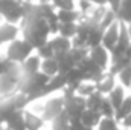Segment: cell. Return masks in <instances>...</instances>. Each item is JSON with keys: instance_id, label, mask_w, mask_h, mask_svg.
Returning a JSON list of instances; mask_svg holds the SVG:
<instances>
[{"instance_id": "obj_1", "label": "cell", "mask_w": 131, "mask_h": 130, "mask_svg": "<svg viewBox=\"0 0 131 130\" xmlns=\"http://www.w3.org/2000/svg\"><path fill=\"white\" fill-rule=\"evenodd\" d=\"M20 29L23 32V40L32 44L34 49H38L49 40L50 29L40 12L38 3L25 0V17L20 22Z\"/></svg>"}, {"instance_id": "obj_2", "label": "cell", "mask_w": 131, "mask_h": 130, "mask_svg": "<svg viewBox=\"0 0 131 130\" xmlns=\"http://www.w3.org/2000/svg\"><path fill=\"white\" fill-rule=\"evenodd\" d=\"M47 81H49V77L44 75L43 72H37L31 77H23L20 81V86H18V94L26 95L29 103H34L38 99L40 92L44 89Z\"/></svg>"}, {"instance_id": "obj_3", "label": "cell", "mask_w": 131, "mask_h": 130, "mask_svg": "<svg viewBox=\"0 0 131 130\" xmlns=\"http://www.w3.org/2000/svg\"><path fill=\"white\" fill-rule=\"evenodd\" d=\"M29 99L26 95L23 94H14L11 97L6 98H0V123L5 126L6 119L14 115L15 112H20V110H25L28 106H29Z\"/></svg>"}, {"instance_id": "obj_4", "label": "cell", "mask_w": 131, "mask_h": 130, "mask_svg": "<svg viewBox=\"0 0 131 130\" xmlns=\"http://www.w3.org/2000/svg\"><path fill=\"white\" fill-rule=\"evenodd\" d=\"M61 97L64 98V112L67 113L69 119H81V115L84 113V110H87L85 98L76 95V92L69 87L63 90Z\"/></svg>"}, {"instance_id": "obj_5", "label": "cell", "mask_w": 131, "mask_h": 130, "mask_svg": "<svg viewBox=\"0 0 131 130\" xmlns=\"http://www.w3.org/2000/svg\"><path fill=\"white\" fill-rule=\"evenodd\" d=\"M0 17L11 25L20 23L25 17V0H0Z\"/></svg>"}, {"instance_id": "obj_6", "label": "cell", "mask_w": 131, "mask_h": 130, "mask_svg": "<svg viewBox=\"0 0 131 130\" xmlns=\"http://www.w3.org/2000/svg\"><path fill=\"white\" fill-rule=\"evenodd\" d=\"M35 51L32 48V44H29L26 40H18V38H15L14 41H11L9 43V46H8V51H6V58L9 60V61H12V63H15V64H21L25 60H28L31 55H32V52Z\"/></svg>"}, {"instance_id": "obj_7", "label": "cell", "mask_w": 131, "mask_h": 130, "mask_svg": "<svg viewBox=\"0 0 131 130\" xmlns=\"http://www.w3.org/2000/svg\"><path fill=\"white\" fill-rule=\"evenodd\" d=\"M130 46H131V38L128 35L127 25L124 22H119V38L116 41V46L110 52V61H116V60L125 57L128 49H130Z\"/></svg>"}, {"instance_id": "obj_8", "label": "cell", "mask_w": 131, "mask_h": 130, "mask_svg": "<svg viewBox=\"0 0 131 130\" xmlns=\"http://www.w3.org/2000/svg\"><path fill=\"white\" fill-rule=\"evenodd\" d=\"M76 67L81 69V72L84 75V80L85 81H90V83H98L99 80L104 77V73H105V70H102L99 66L95 64L89 55L76 66Z\"/></svg>"}, {"instance_id": "obj_9", "label": "cell", "mask_w": 131, "mask_h": 130, "mask_svg": "<svg viewBox=\"0 0 131 130\" xmlns=\"http://www.w3.org/2000/svg\"><path fill=\"white\" fill-rule=\"evenodd\" d=\"M64 110V98L63 97H58V98H50L44 107H43V112H41V118L46 121H52L55 116H58L61 112Z\"/></svg>"}, {"instance_id": "obj_10", "label": "cell", "mask_w": 131, "mask_h": 130, "mask_svg": "<svg viewBox=\"0 0 131 130\" xmlns=\"http://www.w3.org/2000/svg\"><path fill=\"white\" fill-rule=\"evenodd\" d=\"M66 87H67V78H66V75H63V73H57L55 77H50V78H49L47 84H46L44 89L40 92L38 99H40V98L47 97V95H50V94L60 92V90L63 92Z\"/></svg>"}, {"instance_id": "obj_11", "label": "cell", "mask_w": 131, "mask_h": 130, "mask_svg": "<svg viewBox=\"0 0 131 130\" xmlns=\"http://www.w3.org/2000/svg\"><path fill=\"white\" fill-rule=\"evenodd\" d=\"M38 6H40V12H41L43 18L49 25L50 34H58L60 20H58V15H57V9L50 3H38Z\"/></svg>"}, {"instance_id": "obj_12", "label": "cell", "mask_w": 131, "mask_h": 130, "mask_svg": "<svg viewBox=\"0 0 131 130\" xmlns=\"http://www.w3.org/2000/svg\"><path fill=\"white\" fill-rule=\"evenodd\" d=\"M89 57L92 58V61L96 66H99L102 70H108V63H110V52L104 48V46H96V48H92L89 51Z\"/></svg>"}, {"instance_id": "obj_13", "label": "cell", "mask_w": 131, "mask_h": 130, "mask_svg": "<svg viewBox=\"0 0 131 130\" xmlns=\"http://www.w3.org/2000/svg\"><path fill=\"white\" fill-rule=\"evenodd\" d=\"M119 38V20L113 22L107 31L104 32V37H102V41H101V46H104L108 52L113 51V48L116 46V41Z\"/></svg>"}, {"instance_id": "obj_14", "label": "cell", "mask_w": 131, "mask_h": 130, "mask_svg": "<svg viewBox=\"0 0 131 130\" xmlns=\"http://www.w3.org/2000/svg\"><path fill=\"white\" fill-rule=\"evenodd\" d=\"M53 58H55V61H57V64H58L60 73H63V75H66L70 69H73V67L76 66L75 61H73V57H72V52H70V51L61 52V54H55Z\"/></svg>"}, {"instance_id": "obj_15", "label": "cell", "mask_w": 131, "mask_h": 130, "mask_svg": "<svg viewBox=\"0 0 131 130\" xmlns=\"http://www.w3.org/2000/svg\"><path fill=\"white\" fill-rule=\"evenodd\" d=\"M40 66H41V58H40L38 55H31L28 60H25V61L20 64L21 75H23V77H31L34 73L40 72Z\"/></svg>"}, {"instance_id": "obj_16", "label": "cell", "mask_w": 131, "mask_h": 130, "mask_svg": "<svg viewBox=\"0 0 131 130\" xmlns=\"http://www.w3.org/2000/svg\"><path fill=\"white\" fill-rule=\"evenodd\" d=\"M116 84H117V83H116V77H114V75H110L108 72H105L104 77L99 80L98 83H95L96 90L101 92L102 95H105V97L116 87Z\"/></svg>"}, {"instance_id": "obj_17", "label": "cell", "mask_w": 131, "mask_h": 130, "mask_svg": "<svg viewBox=\"0 0 131 130\" xmlns=\"http://www.w3.org/2000/svg\"><path fill=\"white\" fill-rule=\"evenodd\" d=\"M18 26L17 25H11V23H5L0 26V44L3 43H11L17 38L18 35Z\"/></svg>"}, {"instance_id": "obj_18", "label": "cell", "mask_w": 131, "mask_h": 130, "mask_svg": "<svg viewBox=\"0 0 131 130\" xmlns=\"http://www.w3.org/2000/svg\"><path fill=\"white\" fill-rule=\"evenodd\" d=\"M23 112L25 110H20V112H15L14 115H11L5 123V130H26Z\"/></svg>"}, {"instance_id": "obj_19", "label": "cell", "mask_w": 131, "mask_h": 130, "mask_svg": "<svg viewBox=\"0 0 131 130\" xmlns=\"http://www.w3.org/2000/svg\"><path fill=\"white\" fill-rule=\"evenodd\" d=\"M57 15L61 25V23H78L82 14L78 9H57Z\"/></svg>"}, {"instance_id": "obj_20", "label": "cell", "mask_w": 131, "mask_h": 130, "mask_svg": "<svg viewBox=\"0 0 131 130\" xmlns=\"http://www.w3.org/2000/svg\"><path fill=\"white\" fill-rule=\"evenodd\" d=\"M102 119V115L96 112V110H90V109H87V110H84V113L81 115V123H82V126H85V127H92V129H96L99 124V121Z\"/></svg>"}, {"instance_id": "obj_21", "label": "cell", "mask_w": 131, "mask_h": 130, "mask_svg": "<svg viewBox=\"0 0 131 130\" xmlns=\"http://www.w3.org/2000/svg\"><path fill=\"white\" fill-rule=\"evenodd\" d=\"M23 116H25V126L26 130H41V127L44 126V119L38 115H35L29 110H25L23 112Z\"/></svg>"}, {"instance_id": "obj_22", "label": "cell", "mask_w": 131, "mask_h": 130, "mask_svg": "<svg viewBox=\"0 0 131 130\" xmlns=\"http://www.w3.org/2000/svg\"><path fill=\"white\" fill-rule=\"evenodd\" d=\"M49 44H50V48L53 49L55 54L67 52V51L72 49V40L64 38V37H61V35H57V37H53L52 40H49Z\"/></svg>"}, {"instance_id": "obj_23", "label": "cell", "mask_w": 131, "mask_h": 130, "mask_svg": "<svg viewBox=\"0 0 131 130\" xmlns=\"http://www.w3.org/2000/svg\"><path fill=\"white\" fill-rule=\"evenodd\" d=\"M125 87L124 86H121V84H116V87L107 95V98L110 99V103H111V106L114 107V110H117L119 109V106L124 103V99H125Z\"/></svg>"}, {"instance_id": "obj_24", "label": "cell", "mask_w": 131, "mask_h": 130, "mask_svg": "<svg viewBox=\"0 0 131 130\" xmlns=\"http://www.w3.org/2000/svg\"><path fill=\"white\" fill-rule=\"evenodd\" d=\"M116 18L119 22H124L125 25L131 23V0H122L121 8L116 12Z\"/></svg>"}, {"instance_id": "obj_25", "label": "cell", "mask_w": 131, "mask_h": 130, "mask_svg": "<svg viewBox=\"0 0 131 130\" xmlns=\"http://www.w3.org/2000/svg\"><path fill=\"white\" fill-rule=\"evenodd\" d=\"M131 113V95H128V97H125V99H124V103L119 106V109L114 112V119L119 123V126H121V123Z\"/></svg>"}, {"instance_id": "obj_26", "label": "cell", "mask_w": 131, "mask_h": 130, "mask_svg": "<svg viewBox=\"0 0 131 130\" xmlns=\"http://www.w3.org/2000/svg\"><path fill=\"white\" fill-rule=\"evenodd\" d=\"M40 72H43V73H44V75H47L49 78H50V77H55L57 73H60V70H58V64H57L55 58H47V60H41Z\"/></svg>"}, {"instance_id": "obj_27", "label": "cell", "mask_w": 131, "mask_h": 130, "mask_svg": "<svg viewBox=\"0 0 131 130\" xmlns=\"http://www.w3.org/2000/svg\"><path fill=\"white\" fill-rule=\"evenodd\" d=\"M131 64V60L125 55V57H122V58H119V60H116V61H111V64L108 66V73L110 75H117L121 70H124L125 67H128V66Z\"/></svg>"}, {"instance_id": "obj_28", "label": "cell", "mask_w": 131, "mask_h": 130, "mask_svg": "<svg viewBox=\"0 0 131 130\" xmlns=\"http://www.w3.org/2000/svg\"><path fill=\"white\" fill-rule=\"evenodd\" d=\"M104 98H105V95H102L101 92H98V90H96V92H93L92 95H89V97L85 98L87 109L99 112V109H101V106H102V101H104Z\"/></svg>"}, {"instance_id": "obj_29", "label": "cell", "mask_w": 131, "mask_h": 130, "mask_svg": "<svg viewBox=\"0 0 131 130\" xmlns=\"http://www.w3.org/2000/svg\"><path fill=\"white\" fill-rule=\"evenodd\" d=\"M50 124H52V130H69L70 119H69L67 113L63 110L58 116H55V118L50 121Z\"/></svg>"}, {"instance_id": "obj_30", "label": "cell", "mask_w": 131, "mask_h": 130, "mask_svg": "<svg viewBox=\"0 0 131 130\" xmlns=\"http://www.w3.org/2000/svg\"><path fill=\"white\" fill-rule=\"evenodd\" d=\"M76 31H78V23H61L58 28V35L72 40V38H75Z\"/></svg>"}, {"instance_id": "obj_31", "label": "cell", "mask_w": 131, "mask_h": 130, "mask_svg": "<svg viewBox=\"0 0 131 130\" xmlns=\"http://www.w3.org/2000/svg\"><path fill=\"white\" fill-rule=\"evenodd\" d=\"M93 92H96V86H95V83H90V81L81 83L78 86V89H76V95H79L82 98H87L89 95H92Z\"/></svg>"}, {"instance_id": "obj_32", "label": "cell", "mask_w": 131, "mask_h": 130, "mask_svg": "<svg viewBox=\"0 0 131 130\" xmlns=\"http://www.w3.org/2000/svg\"><path fill=\"white\" fill-rule=\"evenodd\" d=\"M121 127L119 126V123L114 119V118H104L102 116V119L99 121L98 127L96 129L98 130H117Z\"/></svg>"}, {"instance_id": "obj_33", "label": "cell", "mask_w": 131, "mask_h": 130, "mask_svg": "<svg viewBox=\"0 0 131 130\" xmlns=\"http://www.w3.org/2000/svg\"><path fill=\"white\" fill-rule=\"evenodd\" d=\"M121 81V86H124L125 89H130L131 87V64L128 67H125L124 70H121L117 75H116Z\"/></svg>"}, {"instance_id": "obj_34", "label": "cell", "mask_w": 131, "mask_h": 130, "mask_svg": "<svg viewBox=\"0 0 131 130\" xmlns=\"http://www.w3.org/2000/svg\"><path fill=\"white\" fill-rule=\"evenodd\" d=\"M114 107L111 106V103H110V99L105 97L104 98V101H102V106H101V109H99V113L104 116V118H114Z\"/></svg>"}, {"instance_id": "obj_35", "label": "cell", "mask_w": 131, "mask_h": 130, "mask_svg": "<svg viewBox=\"0 0 131 130\" xmlns=\"http://www.w3.org/2000/svg\"><path fill=\"white\" fill-rule=\"evenodd\" d=\"M37 55L41 58V60H47V58H53V55H55V52H53V49L50 48V44H49V40L43 44V46H40L38 49H37Z\"/></svg>"}, {"instance_id": "obj_36", "label": "cell", "mask_w": 131, "mask_h": 130, "mask_svg": "<svg viewBox=\"0 0 131 130\" xmlns=\"http://www.w3.org/2000/svg\"><path fill=\"white\" fill-rule=\"evenodd\" d=\"M76 0H50V5L55 9H76Z\"/></svg>"}, {"instance_id": "obj_37", "label": "cell", "mask_w": 131, "mask_h": 130, "mask_svg": "<svg viewBox=\"0 0 131 130\" xmlns=\"http://www.w3.org/2000/svg\"><path fill=\"white\" fill-rule=\"evenodd\" d=\"M15 66V63H12V61H9L6 57H0V75H3V73H6L9 69H12Z\"/></svg>"}, {"instance_id": "obj_38", "label": "cell", "mask_w": 131, "mask_h": 130, "mask_svg": "<svg viewBox=\"0 0 131 130\" xmlns=\"http://www.w3.org/2000/svg\"><path fill=\"white\" fill-rule=\"evenodd\" d=\"M121 2H122V0H107L108 9H111L113 12H117V9L121 8Z\"/></svg>"}, {"instance_id": "obj_39", "label": "cell", "mask_w": 131, "mask_h": 130, "mask_svg": "<svg viewBox=\"0 0 131 130\" xmlns=\"http://www.w3.org/2000/svg\"><path fill=\"white\" fill-rule=\"evenodd\" d=\"M81 127H82V123H81V119H70L69 130H81Z\"/></svg>"}, {"instance_id": "obj_40", "label": "cell", "mask_w": 131, "mask_h": 130, "mask_svg": "<svg viewBox=\"0 0 131 130\" xmlns=\"http://www.w3.org/2000/svg\"><path fill=\"white\" fill-rule=\"evenodd\" d=\"M89 3H92L93 6H107V0H85Z\"/></svg>"}, {"instance_id": "obj_41", "label": "cell", "mask_w": 131, "mask_h": 130, "mask_svg": "<svg viewBox=\"0 0 131 130\" xmlns=\"http://www.w3.org/2000/svg\"><path fill=\"white\" fill-rule=\"evenodd\" d=\"M121 126H122V127H125V129H130L131 130V113L125 118V119H124V121H122V123H121Z\"/></svg>"}, {"instance_id": "obj_42", "label": "cell", "mask_w": 131, "mask_h": 130, "mask_svg": "<svg viewBox=\"0 0 131 130\" xmlns=\"http://www.w3.org/2000/svg\"><path fill=\"white\" fill-rule=\"evenodd\" d=\"M127 29H128V35H130V38H131V23L127 25Z\"/></svg>"}, {"instance_id": "obj_43", "label": "cell", "mask_w": 131, "mask_h": 130, "mask_svg": "<svg viewBox=\"0 0 131 130\" xmlns=\"http://www.w3.org/2000/svg\"><path fill=\"white\" fill-rule=\"evenodd\" d=\"M38 3H50V0H37Z\"/></svg>"}, {"instance_id": "obj_44", "label": "cell", "mask_w": 131, "mask_h": 130, "mask_svg": "<svg viewBox=\"0 0 131 130\" xmlns=\"http://www.w3.org/2000/svg\"><path fill=\"white\" fill-rule=\"evenodd\" d=\"M81 130H95V129H92V127H85V126H82V127H81Z\"/></svg>"}, {"instance_id": "obj_45", "label": "cell", "mask_w": 131, "mask_h": 130, "mask_svg": "<svg viewBox=\"0 0 131 130\" xmlns=\"http://www.w3.org/2000/svg\"><path fill=\"white\" fill-rule=\"evenodd\" d=\"M127 57L131 60V46H130V49H128V52H127Z\"/></svg>"}, {"instance_id": "obj_46", "label": "cell", "mask_w": 131, "mask_h": 130, "mask_svg": "<svg viewBox=\"0 0 131 130\" xmlns=\"http://www.w3.org/2000/svg\"><path fill=\"white\" fill-rule=\"evenodd\" d=\"M0 130H5V126H3L2 123H0Z\"/></svg>"}, {"instance_id": "obj_47", "label": "cell", "mask_w": 131, "mask_h": 130, "mask_svg": "<svg viewBox=\"0 0 131 130\" xmlns=\"http://www.w3.org/2000/svg\"><path fill=\"white\" fill-rule=\"evenodd\" d=\"M117 130H121V127H119V129H117Z\"/></svg>"}, {"instance_id": "obj_48", "label": "cell", "mask_w": 131, "mask_h": 130, "mask_svg": "<svg viewBox=\"0 0 131 130\" xmlns=\"http://www.w3.org/2000/svg\"><path fill=\"white\" fill-rule=\"evenodd\" d=\"M130 90H131V87H130Z\"/></svg>"}, {"instance_id": "obj_49", "label": "cell", "mask_w": 131, "mask_h": 130, "mask_svg": "<svg viewBox=\"0 0 131 130\" xmlns=\"http://www.w3.org/2000/svg\"><path fill=\"white\" fill-rule=\"evenodd\" d=\"M0 18H2V17H0Z\"/></svg>"}]
</instances>
